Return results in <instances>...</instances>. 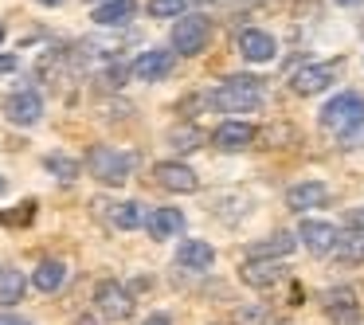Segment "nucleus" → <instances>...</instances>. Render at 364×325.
Here are the masks:
<instances>
[{
    "instance_id": "nucleus-1",
    "label": "nucleus",
    "mask_w": 364,
    "mask_h": 325,
    "mask_svg": "<svg viewBox=\"0 0 364 325\" xmlns=\"http://www.w3.org/2000/svg\"><path fill=\"white\" fill-rule=\"evenodd\" d=\"M208 102H215L223 114H251L262 106V82L255 75H235V79L220 82V90Z\"/></svg>"
},
{
    "instance_id": "nucleus-2",
    "label": "nucleus",
    "mask_w": 364,
    "mask_h": 325,
    "mask_svg": "<svg viewBox=\"0 0 364 325\" xmlns=\"http://www.w3.org/2000/svg\"><path fill=\"white\" fill-rule=\"evenodd\" d=\"M87 169H90V176H95L98 184L118 188V184L129 181L134 157H129V153H122V149H114V145H95V149L87 153Z\"/></svg>"
},
{
    "instance_id": "nucleus-3",
    "label": "nucleus",
    "mask_w": 364,
    "mask_h": 325,
    "mask_svg": "<svg viewBox=\"0 0 364 325\" xmlns=\"http://www.w3.org/2000/svg\"><path fill=\"white\" fill-rule=\"evenodd\" d=\"M321 126L337 137H353L364 126V98L360 95H337L333 102H325Z\"/></svg>"
},
{
    "instance_id": "nucleus-4",
    "label": "nucleus",
    "mask_w": 364,
    "mask_h": 325,
    "mask_svg": "<svg viewBox=\"0 0 364 325\" xmlns=\"http://www.w3.org/2000/svg\"><path fill=\"white\" fill-rule=\"evenodd\" d=\"M95 309L106 317V321H126V317L134 314V294H129L122 282L106 278V282L95 286Z\"/></svg>"
},
{
    "instance_id": "nucleus-5",
    "label": "nucleus",
    "mask_w": 364,
    "mask_h": 325,
    "mask_svg": "<svg viewBox=\"0 0 364 325\" xmlns=\"http://www.w3.org/2000/svg\"><path fill=\"white\" fill-rule=\"evenodd\" d=\"M208 36H212V28L204 16H181L173 24V51L176 55H196L208 48Z\"/></svg>"
},
{
    "instance_id": "nucleus-6",
    "label": "nucleus",
    "mask_w": 364,
    "mask_h": 325,
    "mask_svg": "<svg viewBox=\"0 0 364 325\" xmlns=\"http://www.w3.org/2000/svg\"><path fill=\"white\" fill-rule=\"evenodd\" d=\"M333 75H337V67H333V63H309V67H298V71L290 75V90H294V95H301V98L321 95V90L333 82Z\"/></svg>"
},
{
    "instance_id": "nucleus-7",
    "label": "nucleus",
    "mask_w": 364,
    "mask_h": 325,
    "mask_svg": "<svg viewBox=\"0 0 364 325\" xmlns=\"http://www.w3.org/2000/svg\"><path fill=\"white\" fill-rule=\"evenodd\" d=\"M153 176H157L161 188L181 192V196H188V192H196V188H200V176L192 173L188 165H181V161H161V165L153 169Z\"/></svg>"
},
{
    "instance_id": "nucleus-8",
    "label": "nucleus",
    "mask_w": 364,
    "mask_h": 325,
    "mask_svg": "<svg viewBox=\"0 0 364 325\" xmlns=\"http://www.w3.org/2000/svg\"><path fill=\"white\" fill-rule=\"evenodd\" d=\"M337 235L341 231L325 220H301V228H298V239L306 243V251H314V255H333Z\"/></svg>"
},
{
    "instance_id": "nucleus-9",
    "label": "nucleus",
    "mask_w": 364,
    "mask_h": 325,
    "mask_svg": "<svg viewBox=\"0 0 364 325\" xmlns=\"http://www.w3.org/2000/svg\"><path fill=\"white\" fill-rule=\"evenodd\" d=\"M4 114H9L12 126H36L43 118V98L36 90H20V95H12L4 102Z\"/></svg>"
},
{
    "instance_id": "nucleus-10",
    "label": "nucleus",
    "mask_w": 364,
    "mask_h": 325,
    "mask_svg": "<svg viewBox=\"0 0 364 325\" xmlns=\"http://www.w3.org/2000/svg\"><path fill=\"white\" fill-rule=\"evenodd\" d=\"M239 55L247 59V63H270V59L278 55V43L270 32H259V28H247L243 36H239Z\"/></svg>"
},
{
    "instance_id": "nucleus-11",
    "label": "nucleus",
    "mask_w": 364,
    "mask_h": 325,
    "mask_svg": "<svg viewBox=\"0 0 364 325\" xmlns=\"http://www.w3.org/2000/svg\"><path fill=\"white\" fill-rule=\"evenodd\" d=\"M173 71V51H141V55L134 59V67H129V75L141 82H161L165 75Z\"/></svg>"
},
{
    "instance_id": "nucleus-12",
    "label": "nucleus",
    "mask_w": 364,
    "mask_h": 325,
    "mask_svg": "<svg viewBox=\"0 0 364 325\" xmlns=\"http://www.w3.org/2000/svg\"><path fill=\"white\" fill-rule=\"evenodd\" d=\"M294 247H298V235H290V231H274L270 239L247 247V262H274V259H286Z\"/></svg>"
},
{
    "instance_id": "nucleus-13",
    "label": "nucleus",
    "mask_w": 364,
    "mask_h": 325,
    "mask_svg": "<svg viewBox=\"0 0 364 325\" xmlns=\"http://www.w3.org/2000/svg\"><path fill=\"white\" fill-rule=\"evenodd\" d=\"M239 278H243L247 286H255V290H270V286L290 278V267H282V262H247V267L239 270Z\"/></svg>"
},
{
    "instance_id": "nucleus-14",
    "label": "nucleus",
    "mask_w": 364,
    "mask_h": 325,
    "mask_svg": "<svg viewBox=\"0 0 364 325\" xmlns=\"http://www.w3.org/2000/svg\"><path fill=\"white\" fill-rule=\"evenodd\" d=\"M145 231H149V239H173L184 231V212L181 208H153L149 215H145Z\"/></svg>"
},
{
    "instance_id": "nucleus-15",
    "label": "nucleus",
    "mask_w": 364,
    "mask_h": 325,
    "mask_svg": "<svg viewBox=\"0 0 364 325\" xmlns=\"http://www.w3.org/2000/svg\"><path fill=\"white\" fill-rule=\"evenodd\" d=\"M212 142H215V149H223V153H239L255 142V126L251 122H223L212 134Z\"/></svg>"
},
{
    "instance_id": "nucleus-16",
    "label": "nucleus",
    "mask_w": 364,
    "mask_h": 325,
    "mask_svg": "<svg viewBox=\"0 0 364 325\" xmlns=\"http://www.w3.org/2000/svg\"><path fill=\"white\" fill-rule=\"evenodd\" d=\"M325 200H329V184L325 181H301V184H294V188L286 192V208H294V212L321 208Z\"/></svg>"
},
{
    "instance_id": "nucleus-17",
    "label": "nucleus",
    "mask_w": 364,
    "mask_h": 325,
    "mask_svg": "<svg viewBox=\"0 0 364 325\" xmlns=\"http://www.w3.org/2000/svg\"><path fill=\"white\" fill-rule=\"evenodd\" d=\"M95 208H102L106 220H110L114 228H122V231H134V228H141V223H145V208L137 204V200H122V204H106V200H95Z\"/></svg>"
},
{
    "instance_id": "nucleus-18",
    "label": "nucleus",
    "mask_w": 364,
    "mask_h": 325,
    "mask_svg": "<svg viewBox=\"0 0 364 325\" xmlns=\"http://www.w3.org/2000/svg\"><path fill=\"white\" fill-rule=\"evenodd\" d=\"M212 262H215V251L204 239H184L176 247V267H184V270H208Z\"/></svg>"
},
{
    "instance_id": "nucleus-19",
    "label": "nucleus",
    "mask_w": 364,
    "mask_h": 325,
    "mask_svg": "<svg viewBox=\"0 0 364 325\" xmlns=\"http://www.w3.org/2000/svg\"><path fill=\"white\" fill-rule=\"evenodd\" d=\"M325 309H329V317H337V321H356V317H360V302H356V290H353V286L325 290Z\"/></svg>"
},
{
    "instance_id": "nucleus-20",
    "label": "nucleus",
    "mask_w": 364,
    "mask_h": 325,
    "mask_svg": "<svg viewBox=\"0 0 364 325\" xmlns=\"http://www.w3.org/2000/svg\"><path fill=\"white\" fill-rule=\"evenodd\" d=\"M137 16V0H106V4H98L95 9V24L98 28H118L126 24V20Z\"/></svg>"
},
{
    "instance_id": "nucleus-21",
    "label": "nucleus",
    "mask_w": 364,
    "mask_h": 325,
    "mask_svg": "<svg viewBox=\"0 0 364 325\" xmlns=\"http://www.w3.org/2000/svg\"><path fill=\"white\" fill-rule=\"evenodd\" d=\"M63 278H67V267L59 259H43L40 267H36V275H32V286L36 290H43V294H55L59 286H63Z\"/></svg>"
},
{
    "instance_id": "nucleus-22",
    "label": "nucleus",
    "mask_w": 364,
    "mask_h": 325,
    "mask_svg": "<svg viewBox=\"0 0 364 325\" xmlns=\"http://www.w3.org/2000/svg\"><path fill=\"white\" fill-rule=\"evenodd\" d=\"M24 290H28V282H24L20 270L0 267V306H16V302H24Z\"/></svg>"
},
{
    "instance_id": "nucleus-23",
    "label": "nucleus",
    "mask_w": 364,
    "mask_h": 325,
    "mask_svg": "<svg viewBox=\"0 0 364 325\" xmlns=\"http://www.w3.org/2000/svg\"><path fill=\"white\" fill-rule=\"evenodd\" d=\"M341 262H364V231H348V235H337V247H333Z\"/></svg>"
},
{
    "instance_id": "nucleus-24",
    "label": "nucleus",
    "mask_w": 364,
    "mask_h": 325,
    "mask_svg": "<svg viewBox=\"0 0 364 325\" xmlns=\"http://www.w3.org/2000/svg\"><path fill=\"white\" fill-rule=\"evenodd\" d=\"M43 169H48L51 176H59V181H75L82 165L75 157H67V153H48V157H43Z\"/></svg>"
},
{
    "instance_id": "nucleus-25",
    "label": "nucleus",
    "mask_w": 364,
    "mask_h": 325,
    "mask_svg": "<svg viewBox=\"0 0 364 325\" xmlns=\"http://www.w3.org/2000/svg\"><path fill=\"white\" fill-rule=\"evenodd\" d=\"M267 321H270V306H262V302L239 306L235 314H231V325H267Z\"/></svg>"
},
{
    "instance_id": "nucleus-26",
    "label": "nucleus",
    "mask_w": 364,
    "mask_h": 325,
    "mask_svg": "<svg viewBox=\"0 0 364 325\" xmlns=\"http://www.w3.org/2000/svg\"><path fill=\"white\" fill-rule=\"evenodd\" d=\"M168 142H173L176 153H188V149H196V145L204 142V134H200V129H173V134H168Z\"/></svg>"
},
{
    "instance_id": "nucleus-27",
    "label": "nucleus",
    "mask_w": 364,
    "mask_h": 325,
    "mask_svg": "<svg viewBox=\"0 0 364 325\" xmlns=\"http://www.w3.org/2000/svg\"><path fill=\"white\" fill-rule=\"evenodd\" d=\"M188 9V0H149V16L165 20V16H181Z\"/></svg>"
},
{
    "instance_id": "nucleus-28",
    "label": "nucleus",
    "mask_w": 364,
    "mask_h": 325,
    "mask_svg": "<svg viewBox=\"0 0 364 325\" xmlns=\"http://www.w3.org/2000/svg\"><path fill=\"white\" fill-rule=\"evenodd\" d=\"M348 228L364 231V208H353V212H348Z\"/></svg>"
},
{
    "instance_id": "nucleus-29",
    "label": "nucleus",
    "mask_w": 364,
    "mask_h": 325,
    "mask_svg": "<svg viewBox=\"0 0 364 325\" xmlns=\"http://www.w3.org/2000/svg\"><path fill=\"white\" fill-rule=\"evenodd\" d=\"M16 67H20V59H16V55H0V75L16 71Z\"/></svg>"
},
{
    "instance_id": "nucleus-30",
    "label": "nucleus",
    "mask_w": 364,
    "mask_h": 325,
    "mask_svg": "<svg viewBox=\"0 0 364 325\" xmlns=\"http://www.w3.org/2000/svg\"><path fill=\"white\" fill-rule=\"evenodd\" d=\"M141 325H173V321H168V314H153V317H145Z\"/></svg>"
},
{
    "instance_id": "nucleus-31",
    "label": "nucleus",
    "mask_w": 364,
    "mask_h": 325,
    "mask_svg": "<svg viewBox=\"0 0 364 325\" xmlns=\"http://www.w3.org/2000/svg\"><path fill=\"white\" fill-rule=\"evenodd\" d=\"M0 325H32V321H24V317H12V314H0Z\"/></svg>"
},
{
    "instance_id": "nucleus-32",
    "label": "nucleus",
    "mask_w": 364,
    "mask_h": 325,
    "mask_svg": "<svg viewBox=\"0 0 364 325\" xmlns=\"http://www.w3.org/2000/svg\"><path fill=\"white\" fill-rule=\"evenodd\" d=\"M333 4H341V9H356V4H364V0H333Z\"/></svg>"
},
{
    "instance_id": "nucleus-33",
    "label": "nucleus",
    "mask_w": 364,
    "mask_h": 325,
    "mask_svg": "<svg viewBox=\"0 0 364 325\" xmlns=\"http://www.w3.org/2000/svg\"><path fill=\"white\" fill-rule=\"evenodd\" d=\"M36 4H43V9H55V4H63V0H36Z\"/></svg>"
},
{
    "instance_id": "nucleus-34",
    "label": "nucleus",
    "mask_w": 364,
    "mask_h": 325,
    "mask_svg": "<svg viewBox=\"0 0 364 325\" xmlns=\"http://www.w3.org/2000/svg\"><path fill=\"white\" fill-rule=\"evenodd\" d=\"M4 192H9V181H4V176H0V196H4Z\"/></svg>"
},
{
    "instance_id": "nucleus-35",
    "label": "nucleus",
    "mask_w": 364,
    "mask_h": 325,
    "mask_svg": "<svg viewBox=\"0 0 364 325\" xmlns=\"http://www.w3.org/2000/svg\"><path fill=\"white\" fill-rule=\"evenodd\" d=\"M0 43H4V24H0Z\"/></svg>"
},
{
    "instance_id": "nucleus-36",
    "label": "nucleus",
    "mask_w": 364,
    "mask_h": 325,
    "mask_svg": "<svg viewBox=\"0 0 364 325\" xmlns=\"http://www.w3.org/2000/svg\"><path fill=\"white\" fill-rule=\"evenodd\" d=\"M188 4H192V0H188Z\"/></svg>"
},
{
    "instance_id": "nucleus-37",
    "label": "nucleus",
    "mask_w": 364,
    "mask_h": 325,
    "mask_svg": "<svg viewBox=\"0 0 364 325\" xmlns=\"http://www.w3.org/2000/svg\"><path fill=\"white\" fill-rule=\"evenodd\" d=\"M102 4H106V0H102Z\"/></svg>"
}]
</instances>
